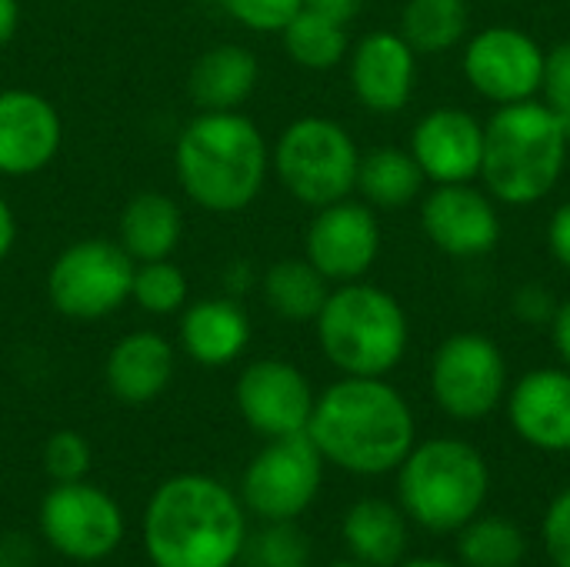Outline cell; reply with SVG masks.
<instances>
[{
  "label": "cell",
  "mask_w": 570,
  "mask_h": 567,
  "mask_svg": "<svg viewBox=\"0 0 570 567\" xmlns=\"http://www.w3.org/2000/svg\"><path fill=\"white\" fill-rule=\"evenodd\" d=\"M544 50L534 37L518 27H488L468 40L464 50V74L471 87L504 107L534 100L544 87Z\"/></svg>",
  "instance_id": "obj_12"
},
{
  "label": "cell",
  "mask_w": 570,
  "mask_h": 567,
  "mask_svg": "<svg viewBox=\"0 0 570 567\" xmlns=\"http://www.w3.org/2000/svg\"><path fill=\"white\" fill-rule=\"evenodd\" d=\"M187 277L184 271L164 257V261H144L134 267V287L130 297L147 311V314H174L187 304Z\"/></svg>",
  "instance_id": "obj_30"
},
{
  "label": "cell",
  "mask_w": 570,
  "mask_h": 567,
  "mask_svg": "<svg viewBox=\"0 0 570 567\" xmlns=\"http://www.w3.org/2000/svg\"><path fill=\"white\" fill-rule=\"evenodd\" d=\"M284 50L291 53L294 63L307 67V70H331L337 67L344 57H347V27L331 20V17H321L314 10H301L284 30Z\"/></svg>",
  "instance_id": "obj_29"
},
{
  "label": "cell",
  "mask_w": 570,
  "mask_h": 567,
  "mask_svg": "<svg viewBox=\"0 0 570 567\" xmlns=\"http://www.w3.org/2000/svg\"><path fill=\"white\" fill-rule=\"evenodd\" d=\"M261 80L257 57L240 43H217L190 67V97L200 110H237Z\"/></svg>",
  "instance_id": "obj_23"
},
{
  "label": "cell",
  "mask_w": 570,
  "mask_h": 567,
  "mask_svg": "<svg viewBox=\"0 0 570 567\" xmlns=\"http://www.w3.org/2000/svg\"><path fill=\"white\" fill-rule=\"evenodd\" d=\"M508 421L534 451H570V368L528 371L508 391Z\"/></svg>",
  "instance_id": "obj_19"
},
{
  "label": "cell",
  "mask_w": 570,
  "mask_h": 567,
  "mask_svg": "<svg viewBox=\"0 0 570 567\" xmlns=\"http://www.w3.org/2000/svg\"><path fill=\"white\" fill-rule=\"evenodd\" d=\"M271 164L287 194L317 211L357 190L361 150L337 120L301 117L277 137Z\"/></svg>",
  "instance_id": "obj_7"
},
{
  "label": "cell",
  "mask_w": 570,
  "mask_h": 567,
  "mask_svg": "<svg viewBox=\"0 0 570 567\" xmlns=\"http://www.w3.org/2000/svg\"><path fill=\"white\" fill-rule=\"evenodd\" d=\"M307 261L334 284L361 281L381 254V224L371 204L351 197L317 207L304 237Z\"/></svg>",
  "instance_id": "obj_14"
},
{
  "label": "cell",
  "mask_w": 570,
  "mask_h": 567,
  "mask_svg": "<svg viewBox=\"0 0 570 567\" xmlns=\"http://www.w3.org/2000/svg\"><path fill=\"white\" fill-rule=\"evenodd\" d=\"M417 84V53L394 30H374L351 50V87L371 114H397Z\"/></svg>",
  "instance_id": "obj_18"
},
{
  "label": "cell",
  "mask_w": 570,
  "mask_h": 567,
  "mask_svg": "<svg viewBox=\"0 0 570 567\" xmlns=\"http://www.w3.org/2000/svg\"><path fill=\"white\" fill-rule=\"evenodd\" d=\"M471 30L468 0H407L401 10V37L414 53H441L458 47Z\"/></svg>",
  "instance_id": "obj_27"
},
{
  "label": "cell",
  "mask_w": 570,
  "mask_h": 567,
  "mask_svg": "<svg viewBox=\"0 0 570 567\" xmlns=\"http://www.w3.org/2000/svg\"><path fill=\"white\" fill-rule=\"evenodd\" d=\"M184 237V214L174 197L160 190H140L120 214V247L137 261H164Z\"/></svg>",
  "instance_id": "obj_24"
},
{
  "label": "cell",
  "mask_w": 570,
  "mask_h": 567,
  "mask_svg": "<svg viewBox=\"0 0 570 567\" xmlns=\"http://www.w3.org/2000/svg\"><path fill=\"white\" fill-rule=\"evenodd\" d=\"M327 294L331 281L307 257L277 261L264 274V301L284 321H317Z\"/></svg>",
  "instance_id": "obj_25"
},
{
  "label": "cell",
  "mask_w": 570,
  "mask_h": 567,
  "mask_svg": "<svg viewBox=\"0 0 570 567\" xmlns=\"http://www.w3.org/2000/svg\"><path fill=\"white\" fill-rule=\"evenodd\" d=\"M491 495L484 454L461 438H431L407 451L397 468V505L411 525L431 535H458L481 515Z\"/></svg>",
  "instance_id": "obj_5"
},
{
  "label": "cell",
  "mask_w": 570,
  "mask_h": 567,
  "mask_svg": "<svg viewBox=\"0 0 570 567\" xmlns=\"http://www.w3.org/2000/svg\"><path fill=\"white\" fill-rule=\"evenodd\" d=\"M144 548L154 567H234L247 548L244 508L220 481L177 475L147 501Z\"/></svg>",
  "instance_id": "obj_2"
},
{
  "label": "cell",
  "mask_w": 570,
  "mask_h": 567,
  "mask_svg": "<svg viewBox=\"0 0 570 567\" xmlns=\"http://www.w3.org/2000/svg\"><path fill=\"white\" fill-rule=\"evenodd\" d=\"M331 567H367V565H361V561H337V565H331Z\"/></svg>",
  "instance_id": "obj_44"
},
{
  "label": "cell",
  "mask_w": 570,
  "mask_h": 567,
  "mask_svg": "<svg viewBox=\"0 0 570 567\" xmlns=\"http://www.w3.org/2000/svg\"><path fill=\"white\" fill-rule=\"evenodd\" d=\"M307 438L341 471L377 478L397 471L417 444V421L404 394L384 378L344 374L314 401Z\"/></svg>",
  "instance_id": "obj_1"
},
{
  "label": "cell",
  "mask_w": 570,
  "mask_h": 567,
  "mask_svg": "<svg viewBox=\"0 0 570 567\" xmlns=\"http://www.w3.org/2000/svg\"><path fill=\"white\" fill-rule=\"evenodd\" d=\"M424 174L417 167V160L411 157V150L401 147H377L371 154L361 157V170H357V190L364 194L367 204L374 207H407L414 197H421L424 190Z\"/></svg>",
  "instance_id": "obj_26"
},
{
  "label": "cell",
  "mask_w": 570,
  "mask_h": 567,
  "mask_svg": "<svg viewBox=\"0 0 570 567\" xmlns=\"http://www.w3.org/2000/svg\"><path fill=\"white\" fill-rule=\"evenodd\" d=\"M271 167L261 127L240 110H204L177 137L174 170L187 197L214 214H237L257 201Z\"/></svg>",
  "instance_id": "obj_3"
},
{
  "label": "cell",
  "mask_w": 570,
  "mask_h": 567,
  "mask_svg": "<svg viewBox=\"0 0 570 567\" xmlns=\"http://www.w3.org/2000/svg\"><path fill=\"white\" fill-rule=\"evenodd\" d=\"M548 104L554 110L570 107V40L558 43L548 57H544V87Z\"/></svg>",
  "instance_id": "obj_35"
},
{
  "label": "cell",
  "mask_w": 570,
  "mask_h": 567,
  "mask_svg": "<svg viewBox=\"0 0 570 567\" xmlns=\"http://www.w3.org/2000/svg\"><path fill=\"white\" fill-rule=\"evenodd\" d=\"M397 567H461V565L444 561V558H411V561H401Z\"/></svg>",
  "instance_id": "obj_42"
},
{
  "label": "cell",
  "mask_w": 570,
  "mask_h": 567,
  "mask_svg": "<svg viewBox=\"0 0 570 567\" xmlns=\"http://www.w3.org/2000/svg\"><path fill=\"white\" fill-rule=\"evenodd\" d=\"M224 10L257 33H281L301 10L304 0H220Z\"/></svg>",
  "instance_id": "obj_33"
},
{
  "label": "cell",
  "mask_w": 570,
  "mask_h": 567,
  "mask_svg": "<svg viewBox=\"0 0 570 567\" xmlns=\"http://www.w3.org/2000/svg\"><path fill=\"white\" fill-rule=\"evenodd\" d=\"M324 458L304 434L271 438L244 471V505L264 521H297L317 498Z\"/></svg>",
  "instance_id": "obj_10"
},
{
  "label": "cell",
  "mask_w": 570,
  "mask_h": 567,
  "mask_svg": "<svg viewBox=\"0 0 570 567\" xmlns=\"http://www.w3.org/2000/svg\"><path fill=\"white\" fill-rule=\"evenodd\" d=\"M511 311L528 324H551L558 304H554V294L544 284H521L514 291V297H511Z\"/></svg>",
  "instance_id": "obj_36"
},
{
  "label": "cell",
  "mask_w": 570,
  "mask_h": 567,
  "mask_svg": "<svg viewBox=\"0 0 570 567\" xmlns=\"http://www.w3.org/2000/svg\"><path fill=\"white\" fill-rule=\"evenodd\" d=\"M63 144L57 107L33 90H0V177H30L53 164Z\"/></svg>",
  "instance_id": "obj_16"
},
{
  "label": "cell",
  "mask_w": 570,
  "mask_h": 567,
  "mask_svg": "<svg viewBox=\"0 0 570 567\" xmlns=\"http://www.w3.org/2000/svg\"><path fill=\"white\" fill-rule=\"evenodd\" d=\"M528 558V535L508 515H478L458 531L461 567H521Z\"/></svg>",
  "instance_id": "obj_28"
},
{
  "label": "cell",
  "mask_w": 570,
  "mask_h": 567,
  "mask_svg": "<svg viewBox=\"0 0 570 567\" xmlns=\"http://www.w3.org/2000/svg\"><path fill=\"white\" fill-rule=\"evenodd\" d=\"M40 531L57 555L87 565L117 551L124 541V515L107 491L87 481H67L47 491Z\"/></svg>",
  "instance_id": "obj_11"
},
{
  "label": "cell",
  "mask_w": 570,
  "mask_h": 567,
  "mask_svg": "<svg viewBox=\"0 0 570 567\" xmlns=\"http://www.w3.org/2000/svg\"><path fill=\"white\" fill-rule=\"evenodd\" d=\"M317 341L324 358L341 374L384 378L401 364L411 328L391 291L347 281L327 294L317 314Z\"/></svg>",
  "instance_id": "obj_6"
},
{
  "label": "cell",
  "mask_w": 570,
  "mask_h": 567,
  "mask_svg": "<svg viewBox=\"0 0 570 567\" xmlns=\"http://www.w3.org/2000/svg\"><path fill=\"white\" fill-rule=\"evenodd\" d=\"M304 7L307 10H314V13H321V17H331V20H337V23H351L357 13H361V7H364V0H304Z\"/></svg>",
  "instance_id": "obj_38"
},
{
  "label": "cell",
  "mask_w": 570,
  "mask_h": 567,
  "mask_svg": "<svg viewBox=\"0 0 570 567\" xmlns=\"http://www.w3.org/2000/svg\"><path fill=\"white\" fill-rule=\"evenodd\" d=\"M421 227L448 257H484L501 241L494 197L471 184H434L421 201Z\"/></svg>",
  "instance_id": "obj_15"
},
{
  "label": "cell",
  "mask_w": 570,
  "mask_h": 567,
  "mask_svg": "<svg viewBox=\"0 0 570 567\" xmlns=\"http://www.w3.org/2000/svg\"><path fill=\"white\" fill-rule=\"evenodd\" d=\"M541 541L554 567H570V488H564L544 511Z\"/></svg>",
  "instance_id": "obj_34"
},
{
  "label": "cell",
  "mask_w": 570,
  "mask_h": 567,
  "mask_svg": "<svg viewBox=\"0 0 570 567\" xmlns=\"http://www.w3.org/2000/svg\"><path fill=\"white\" fill-rule=\"evenodd\" d=\"M508 394V361L488 334H451L431 358V398L454 421H484Z\"/></svg>",
  "instance_id": "obj_9"
},
{
  "label": "cell",
  "mask_w": 570,
  "mask_h": 567,
  "mask_svg": "<svg viewBox=\"0 0 570 567\" xmlns=\"http://www.w3.org/2000/svg\"><path fill=\"white\" fill-rule=\"evenodd\" d=\"M43 471L57 481H83L90 471V444L77 431H57L43 444Z\"/></svg>",
  "instance_id": "obj_32"
},
{
  "label": "cell",
  "mask_w": 570,
  "mask_h": 567,
  "mask_svg": "<svg viewBox=\"0 0 570 567\" xmlns=\"http://www.w3.org/2000/svg\"><path fill=\"white\" fill-rule=\"evenodd\" d=\"M250 567H311V541L294 521H267L247 548Z\"/></svg>",
  "instance_id": "obj_31"
},
{
  "label": "cell",
  "mask_w": 570,
  "mask_h": 567,
  "mask_svg": "<svg viewBox=\"0 0 570 567\" xmlns=\"http://www.w3.org/2000/svg\"><path fill=\"white\" fill-rule=\"evenodd\" d=\"M568 150L561 114L551 104H504L484 124V190L511 207L538 204L561 180Z\"/></svg>",
  "instance_id": "obj_4"
},
{
  "label": "cell",
  "mask_w": 570,
  "mask_h": 567,
  "mask_svg": "<svg viewBox=\"0 0 570 567\" xmlns=\"http://www.w3.org/2000/svg\"><path fill=\"white\" fill-rule=\"evenodd\" d=\"M240 418L261 438H287L304 434L314 414V391L301 368L267 358L244 368L234 388Z\"/></svg>",
  "instance_id": "obj_13"
},
{
  "label": "cell",
  "mask_w": 570,
  "mask_h": 567,
  "mask_svg": "<svg viewBox=\"0 0 570 567\" xmlns=\"http://www.w3.org/2000/svg\"><path fill=\"white\" fill-rule=\"evenodd\" d=\"M17 23H20V3L0 0V47L10 43V37L17 33Z\"/></svg>",
  "instance_id": "obj_41"
},
{
  "label": "cell",
  "mask_w": 570,
  "mask_h": 567,
  "mask_svg": "<svg viewBox=\"0 0 570 567\" xmlns=\"http://www.w3.org/2000/svg\"><path fill=\"white\" fill-rule=\"evenodd\" d=\"M341 535L354 561L367 567H397L411 545V518L401 511V505L361 498L347 508Z\"/></svg>",
  "instance_id": "obj_22"
},
{
  "label": "cell",
  "mask_w": 570,
  "mask_h": 567,
  "mask_svg": "<svg viewBox=\"0 0 570 567\" xmlns=\"http://www.w3.org/2000/svg\"><path fill=\"white\" fill-rule=\"evenodd\" d=\"M551 338H554V348H558L561 361L570 368V297L564 304H558V311L551 317Z\"/></svg>",
  "instance_id": "obj_39"
},
{
  "label": "cell",
  "mask_w": 570,
  "mask_h": 567,
  "mask_svg": "<svg viewBox=\"0 0 570 567\" xmlns=\"http://www.w3.org/2000/svg\"><path fill=\"white\" fill-rule=\"evenodd\" d=\"M13 241H17V221H13L7 197L0 194V261H7V254L13 251Z\"/></svg>",
  "instance_id": "obj_40"
},
{
  "label": "cell",
  "mask_w": 570,
  "mask_h": 567,
  "mask_svg": "<svg viewBox=\"0 0 570 567\" xmlns=\"http://www.w3.org/2000/svg\"><path fill=\"white\" fill-rule=\"evenodd\" d=\"M137 261L120 241L87 237L57 254L47 271V297L70 321H100L130 301Z\"/></svg>",
  "instance_id": "obj_8"
},
{
  "label": "cell",
  "mask_w": 570,
  "mask_h": 567,
  "mask_svg": "<svg viewBox=\"0 0 570 567\" xmlns=\"http://www.w3.org/2000/svg\"><path fill=\"white\" fill-rule=\"evenodd\" d=\"M180 344L204 368L237 361L250 344V317L234 297H207L184 311Z\"/></svg>",
  "instance_id": "obj_21"
},
{
  "label": "cell",
  "mask_w": 570,
  "mask_h": 567,
  "mask_svg": "<svg viewBox=\"0 0 570 567\" xmlns=\"http://www.w3.org/2000/svg\"><path fill=\"white\" fill-rule=\"evenodd\" d=\"M548 247H551L554 261L570 271V201L568 204H561V207L551 214V224H548Z\"/></svg>",
  "instance_id": "obj_37"
},
{
  "label": "cell",
  "mask_w": 570,
  "mask_h": 567,
  "mask_svg": "<svg viewBox=\"0 0 570 567\" xmlns=\"http://www.w3.org/2000/svg\"><path fill=\"white\" fill-rule=\"evenodd\" d=\"M104 378L117 401L150 404L167 391L174 378V348L167 338L154 331L124 334L107 354Z\"/></svg>",
  "instance_id": "obj_20"
},
{
  "label": "cell",
  "mask_w": 570,
  "mask_h": 567,
  "mask_svg": "<svg viewBox=\"0 0 570 567\" xmlns=\"http://www.w3.org/2000/svg\"><path fill=\"white\" fill-rule=\"evenodd\" d=\"M411 157L434 184H471L481 177L484 124L461 107H438L417 120L411 134Z\"/></svg>",
  "instance_id": "obj_17"
},
{
  "label": "cell",
  "mask_w": 570,
  "mask_h": 567,
  "mask_svg": "<svg viewBox=\"0 0 570 567\" xmlns=\"http://www.w3.org/2000/svg\"><path fill=\"white\" fill-rule=\"evenodd\" d=\"M558 114H561V124H564V134H568V144H570V107L558 110Z\"/></svg>",
  "instance_id": "obj_43"
}]
</instances>
